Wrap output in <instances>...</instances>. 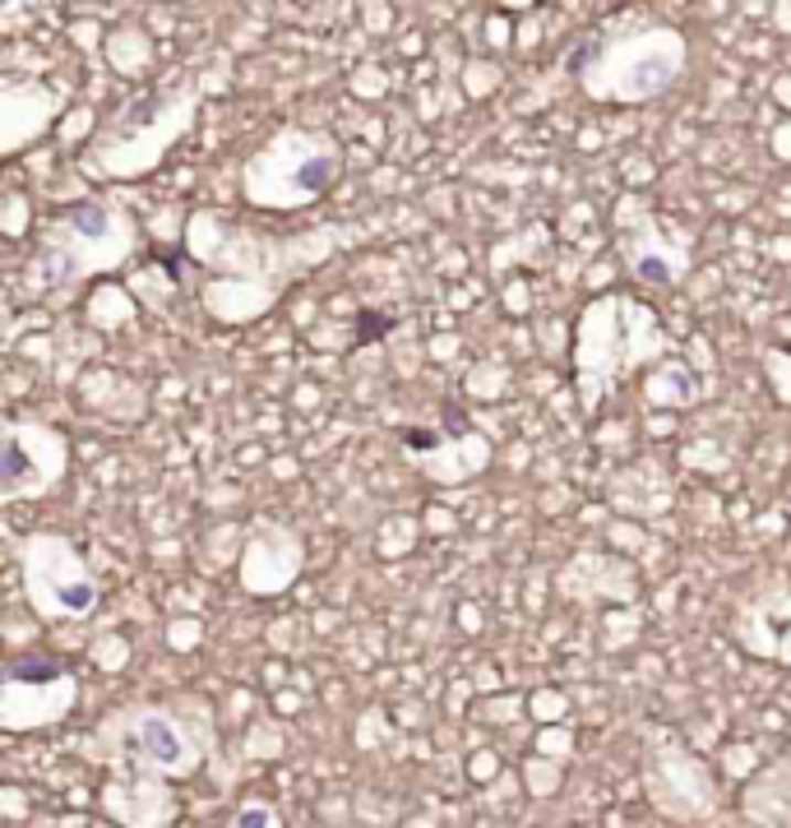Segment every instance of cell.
I'll return each mask as SVG.
<instances>
[{
  "label": "cell",
  "mask_w": 791,
  "mask_h": 828,
  "mask_svg": "<svg viewBox=\"0 0 791 828\" xmlns=\"http://www.w3.org/2000/svg\"><path fill=\"white\" fill-rule=\"evenodd\" d=\"M209 227L218 232V241H209L195 232V255L204 264H223V283H209L204 287V301L209 310L227 325H242L250 315L269 310L292 274L320 264L333 251V227H320L310 236H255L246 227H232V223H213Z\"/></svg>",
  "instance_id": "6da1fadb"
},
{
  "label": "cell",
  "mask_w": 791,
  "mask_h": 828,
  "mask_svg": "<svg viewBox=\"0 0 791 828\" xmlns=\"http://www.w3.org/2000/svg\"><path fill=\"white\" fill-rule=\"evenodd\" d=\"M135 251V217L103 200L70 204L29 264V291L42 301H65L84 278L116 269Z\"/></svg>",
  "instance_id": "7a4b0ae2"
},
{
  "label": "cell",
  "mask_w": 791,
  "mask_h": 828,
  "mask_svg": "<svg viewBox=\"0 0 791 828\" xmlns=\"http://www.w3.org/2000/svg\"><path fill=\"white\" fill-rule=\"evenodd\" d=\"M200 107V88L195 79H172L158 93H139L135 103L116 116V126L93 144L84 153V172L88 177H116V181H130L153 172L162 162V153L190 130Z\"/></svg>",
  "instance_id": "3957f363"
},
{
  "label": "cell",
  "mask_w": 791,
  "mask_h": 828,
  "mask_svg": "<svg viewBox=\"0 0 791 828\" xmlns=\"http://www.w3.org/2000/svg\"><path fill=\"white\" fill-rule=\"evenodd\" d=\"M662 348L658 315L630 297H602L584 310L579 325V389L584 407H602L607 389L626 367H639L649 352Z\"/></svg>",
  "instance_id": "277c9868"
},
{
  "label": "cell",
  "mask_w": 791,
  "mask_h": 828,
  "mask_svg": "<svg viewBox=\"0 0 791 828\" xmlns=\"http://www.w3.org/2000/svg\"><path fill=\"white\" fill-rule=\"evenodd\" d=\"M339 172H343L339 144H329L320 135H306V130H278L246 162L242 194L255 209L287 213L297 204L320 200V194L339 181Z\"/></svg>",
  "instance_id": "5b68a950"
},
{
  "label": "cell",
  "mask_w": 791,
  "mask_h": 828,
  "mask_svg": "<svg viewBox=\"0 0 791 828\" xmlns=\"http://www.w3.org/2000/svg\"><path fill=\"white\" fill-rule=\"evenodd\" d=\"M685 70V38L676 29H639L607 42L584 70V88L602 103H649Z\"/></svg>",
  "instance_id": "8992f818"
},
{
  "label": "cell",
  "mask_w": 791,
  "mask_h": 828,
  "mask_svg": "<svg viewBox=\"0 0 791 828\" xmlns=\"http://www.w3.org/2000/svg\"><path fill=\"white\" fill-rule=\"evenodd\" d=\"M23 583L29 602L52 620H79L98 606V583H93L84 555L65 538H33L23 551Z\"/></svg>",
  "instance_id": "52a82bcc"
},
{
  "label": "cell",
  "mask_w": 791,
  "mask_h": 828,
  "mask_svg": "<svg viewBox=\"0 0 791 828\" xmlns=\"http://www.w3.org/2000/svg\"><path fill=\"white\" fill-rule=\"evenodd\" d=\"M65 473V440L46 426H23L14 422L6 431V454H0V496H42L52 491Z\"/></svg>",
  "instance_id": "ba28073f"
},
{
  "label": "cell",
  "mask_w": 791,
  "mask_h": 828,
  "mask_svg": "<svg viewBox=\"0 0 791 828\" xmlns=\"http://www.w3.org/2000/svg\"><path fill=\"white\" fill-rule=\"evenodd\" d=\"M126 722H130L126 745L149 773L190 777L200 768V741L190 736L167 709H135V713H126Z\"/></svg>",
  "instance_id": "9c48e42d"
},
{
  "label": "cell",
  "mask_w": 791,
  "mask_h": 828,
  "mask_svg": "<svg viewBox=\"0 0 791 828\" xmlns=\"http://www.w3.org/2000/svg\"><path fill=\"white\" fill-rule=\"evenodd\" d=\"M626 213V223H630V236H626V259H630V274L643 278V283H653V287H671L681 274H685V264L690 255L681 246H666V236L658 227V217L643 213L639 200H626L620 204Z\"/></svg>",
  "instance_id": "30bf717a"
},
{
  "label": "cell",
  "mask_w": 791,
  "mask_h": 828,
  "mask_svg": "<svg viewBox=\"0 0 791 828\" xmlns=\"http://www.w3.org/2000/svg\"><path fill=\"white\" fill-rule=\"evenodd\" d=\"M297 570H301V542L292 538V532L259 528L255 542L246 546V565H242L246 588L259 593V597H274L297 578Z\"/></svg>",
  "instance_id": "8fae6325"
},
{
  "label": "cell",
  "mask_w": 791,
  "mask_h": 828,
  "mask_svg": "<svg viewBox=\"0 0 791 828\" xmlns=\"http://www.w3.org/2000/svg\"><path fill=\"white\" fill-rule=\"evenodd\" d=\"M403 445L417 449V454H436V449L445 454L449 449V481H463L472 473H482L487 458H491V445L482 440V435H472L468 426L463 431H445V435L426 431V426H413V431L403 435Z\"/></svg>",
  "instance_id": "7c38bea8"
},
{
  "label": "cell",
  "mask_w": 791,
  "mask_h": 828,
  "mask_svg": "<svg viewBox=\"0 0 791 828\" xmlns=\"http://www.w3.org/2000/svg\"><path fill=\"white\" fill-rule=\"evenodd\" d=\"M746 810H750L755 819H787V815H791V754L782 760V768H769V773H763L759 783L750 787Z\"/></svg>",
  "instance_id": "4fadbf2b"
},
{
  "label": "cell",
  "mask_w": 791,
  "mask_h": 828,
  "mask_svg": "<svg viewBox=\"0 0 791 828\" xmlns=\"http://www.w3.org/2000/svg\"><path fill=\"white\" fill-rule=\"evenodd\" d=\"M649 399H653V403H676V407H685V403L699 399V375H690L685 367H676V361H666V367H658L653 380H649Z\"/></svg>",
  "instance_id": "5bb4252c"
},
{
  "label": "cell",
  "mask_w": 791,
  "mask_h": 828,
  "mask_svg": "<svg viewBox=\"0 0 791 828\" xmlns=\"http://www.w3.org/2000/svg\"><path fill=\"white\" fill-rule=\"evenodd\" d=\"M232 828H282V824H278V810H274V806H264V800H246V806L236 810Z\"/></svg>",
  "instance_id": "9a60e30c"
}]
</instances>
